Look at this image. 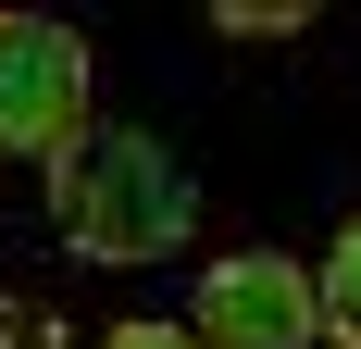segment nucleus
I'll use <instances>...</instances> for the list:
<instances>
[{"label":"nucleus","mask_w":361,"mask_h":349,"mask_svg":"<svg viewBox=\"0 0 361 349\" xmlns=\"http://www.w3.org/2000/svg\"><path fill=\"white\" fill-rule=\"evenodd\" d=\"M87 349H200V324H112V337H87Z\"/></svg>","instance_id":"39448f33"},{"label":"nucleus","mask_w":361,"mask_h":349,"mask_svg":"<svg viewBox=\"0 0 361 349\" xmlns=\"http://www.w3.org/2000/svg\"><path fill=\"white\" fill-rule=\"evenodd\" d=\"M0 349H50V337L25 324V300H0Z\"/></svg>","instance_id":"423d86ee"},{"label":"nucleus","mask_w":361,"mask_h":349,"mask_svg":"<svg viewBox=\"0 0 361 349\" xmlns=\"http://www.w3.org/2000/svg\"><path fill=\"white\" fill-rule=\"evenodd\" d=\"M324 337H336V349H361V225L324 249Z\"/></svg>","instance_id":"20e7f679"},{"label":"nucleus","mask_w":361,"mask_h":349,"mask_svg":"<svg viewBox=\"0 0 361 349\" xmlns=\"http://www.w3.org/2000/svg\"><path fill=\"white\" fill-rule=\"evenodd\" d=\"M87 138V37L50 13H0V162H63Z\"/></svg>","instance_id":"f03ea898"},{"label":"nucleus","mask_w":361,"mask_h":349,"mask_svg":"<svg viewBox=\"0 0 361 349\" xmlns=\"http://www.w3.org/2000/svg\"><path fill=\"white\" fill-rule=\"evenodd\" d=\"M200 349H312L324 337V275L287 249H224L200 275Z\"/></svg>","instance_id":"7ed1b4c3"},{"label":"nucleus","mask_w":361,"mask_h":349,"mask_svg":"<svg viewBox=\"0 0 361 349\" xmlns=\"http://www.w3.org/2000/svg\"><path fill=\"white\" fill-rule=\"evenodd\" d=\"M50 225H63L75 262H162V249H187V225H200V187H187V162L162 138L87 125V138L50 162Z\"/></svg>","instance_id":"f257e3e1"}]
</instances>
